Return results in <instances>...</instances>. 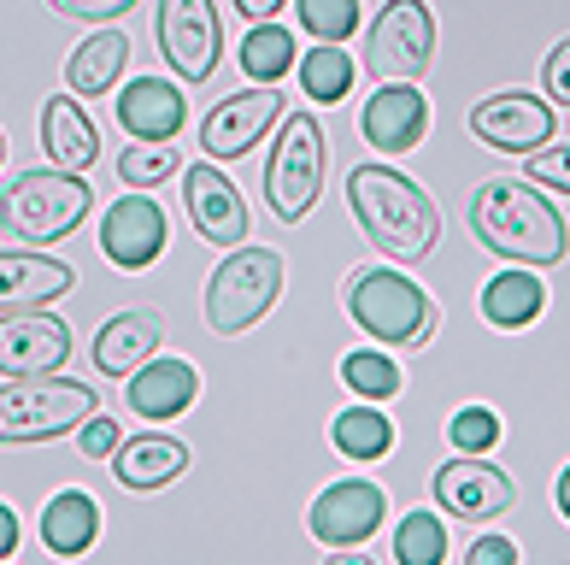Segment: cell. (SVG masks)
<instances>
[{"label":"cell","instance_id":"cell-15","mask_svg":"<svg viewBox=\"0 0 570 565\" xmlns=\"http://www.w3.org/2000/svg\"><path fill=\"white\" fill-rule=\"evenodd\" d=\"M271 124H283V95L277 89H242V95H224L200 124V148L206 159H242L253 142H265Z\"/></svg>","mask_w":570,"mask_h":565},{"label":"cell","instance_id":"cell-10","mask_svg":"<svg viewBox=\"0 0 570 565\" xmlns=\"http://www.w3.org/2000/svg\"><path fill=\"white\" fill-rule=\"evenodd\" d=\"M218 7L213 0H159V53L183 82L218 71Z\"/></svg>","mask_w":570,"mask_h":565},{"label":"cell","instance_id":"cell-44","mask_svg":"<svg viewBox=\"0 0 570 565\" xmlns=\"http://www.w3.org/2000/svg\"><path fill=\"white\" fill-rule=\"evenodd\" d=\"M0 159H7V136H0Z\"/></svg>","mask_w":570,"mask_h":565},{"label":"cell","instance_id":"cell-34","mask_svg":"<svg viewBox=\"0 0 570 565\" xmlns=\"http://www.w3.org/2000/svg\"><path fill=\"white\" fill-rule=\"evenodd\" d=\"M448 436H453L459 454H494V442H500V418H494L489 407H459L453 425H448Z\"/></svg>","mask_w":570,"mask_h":565},{"label":"cell","instance_id":"cell-20","mask_svg":"<svg viewBox=\"0 0 570 565\" xmlns=\"http://www.w3.org/2000/svg\"><path fill=\"white\" fill-rule=\"evenodd\" d=\"M118 124L136 142H171L188 124V100L171 77H136V82H124V95H118Z\"/></svg>","mask_w":570,"mask_h":565},{"label":"cell","instance_id":"cell-31","mask_svg":"<svg viewBox=\"0 0 570 565\" xmlns=\"http://www.w3.org/2000/svg\"><path fill=\"white\" fill-rule=\"evenodd\" d=\"M342 383L358 394V401H394L400 394V383H406V377H400V366L389 360V353H376V348H353L347 360H342Z\"/></svg>","mask_w":570,"mask_h":565},{"label":"cell","instance_id":"cell-30","mask_svg":"<svg viewBox=\"0 0 570 565\" xmlns=\"http://www.w3.org/2000/svg\"><path fill=\"white\" fill-rule=\"evenodd\" d=\"M448 559V518H435L430 507L406 513L394 525V565H441Z\"/></svg>","mask_w":570,"mask_h":565},{"label":"cell","instance_id":"cell-9","mask_svg":"<svg viewBox=\"0 0 570 565\" xmlns=\"http://www.w3.org/2000/svg\"><path fill=\"white\" fill-rule=\"evenodd\" d=\"M435 507L448 518H471V525H489V518L512 513V477H505L489 454H459L448 466H435Z\"/></svg>","mask_w":570,"mask_h":565},{"label":"cell","instance_id":"cell-45","mask_svg":"<svg viewBox=\"0 0 570 565\" xmlns=\"http://www.w3.org/2000/svg\"><path fill=\"white\" fill-rule=\"evenodd\" d=\"M0 565H7V559H0Z\"/></svg>","mask_w":570,"mask_h":565},{"label":"cell","instance_id":"cell-19","mask_svg":"<svg viewBox=\"0 0 570 565\" xmlns=\"http://www.w3.org/2000/svg\"><path fill=\"white\" fill-rule=\"evenodd\" d=\"M165 342V319L147 306H130V312H112L95 337V371L100 377H136L147 360L159 353Z\"/></svg>","mask_w":570,"mask_h":565},{"label":"cell","instance_id":"cell-38","mask_svg":"<svg viewBox=\"0 0 570 565\" xmlns=\"http://www.w3.org/2000/svg\"><path fill=\"white\" fill-rule=\"evenodd\" d=\"M53 12H66V18H89V25H107V18H124L136 7V0H48Z\"/></svg>","mask_w":570,"mask_h":565},{"label":"cell","instance_id":"cell-2","mask_svg":"<svg viewBox=\"0 0 570 565\" xmlns=\"http://www.w3.org/2000/svg\"><path fill=\"white\" fill-rule=\"evenodd\" d=\"M347 206H353L358 230H365L389 260L412 265V260L435 254V242H441L435 201L406 172H394V165H383V159L353 165V172H347Z\"/></svg>","mask_w":570,"mask_h":565},{"label":"cell","instance_id":"cell-12","mask_svg":"<svg viewBox=\"0 0 570 565\" xmlns=\"http://www.w3.org/2000/svg\"><path fill=\"white\" fill-rule=\"evenodd\" d=\"M165 242H171V224H165V206L154 195H118L107 213H100V254H107L118 271H147Z\"/></svg>","mask_w":570,"mask_h":565},{"label":"cell","instance_id":"cell-16","mask_svg":"<svg viewBox=\"0 0 570 565\" xmlns=\"http://www.w3.org/2000/svg\"><path fill=\"white\" fill-rule=\"evenodd\" d=\"M183 206H188V224H195L213 247H242L247 230H253L242 188L218 172V159L213 165H188L183 172Z\"/></svg>","mask_w":570,"mask_h":565},{"label":"cell","instance_id":"cell-6","mask_svg":"<svg viewBox=\"0 0 570 565\" xmlns=\"http://www.w3.org/2000/svg\"><path fill=\"white\" fill-rule=\"evenodd\" d=\"M283 277H288V265L277 247H253V242L229 247V260L206 283V330L213 337H242V330H253L277 306Z\"/></svg>","mask_w":570,"mask_h":565},{"label":"cell","instance_id":"cell-23","mask_svg":"<svg viewBox=\"0 0 570 565\" xmlns=\"http://www.w3.org/2000/svg\"><path fill=\"white\" fill-rule=\"evenodd\" d=\"M188 442H177V436H159V430H147V436H130L118 454H112V471H118V484L124 489H165V484H177V477L188 471Z\"/></svg>","mask_w":570,"mask_h":565},{"label":"cell","instance_id":"cell-39","mask_svg":"<svg viewBox=\"0 0 570 565\" xmlns=\"http://www.w3.org/2000/svg\"><path fill=\"white\" fill-rule=\"evenodd\" d=\"M541 82H547V95H553L559 107H570V36L559 41L553 53H547V66H541Z\"/></svg>","mask_w":570,"mask_h":565},{"label":"cell","instance_id":"cell-5","mask_svg":"<svg viewBox=\"0 0 570 565\" xmlns=\"http://www.w3.org/2000/svg\"><path fill=\"white\" fill-rule=\"evenodd\" d=\"M100 412L95 389L77 377H18L0 383V442L7 448H30V442H53L66 430H82V418Z\"/></svg>","mask_w":570,"mask_h":565},{"label":"cell","instance_id":"cell-25","mask_svg":"<svg viewBox=\"0 0 570 565\" xmlns=\"http://www.w3.org/2000/svg\"><path fill=\"white\" fill-rule=\"evenodd\" d=\"M100 518L107 513L95 507V495L59 489V495H48V507H41V542H48V554L77 559V554H89L100 542Z\"/></svg>","mask_w":570,"mask_h":565},{"label":"cell","instance_id":"cell-40","mask_svg":"<svg viewBox=\"0 0 570 565\" xmlns=\"http://www.w3.org/2000/svg\"><path fill=\"white\" fill-rule=\"evenodd\" d=\"M283 7H288V0H236V12L253 18V25H271V18H277Z\"/></svg>","mask_w":570,"mask_h":565},{"label":"cell","instance_id":"cell-43","mask_svg":"<svg viewBox=\"0 0 570 565\" xmlns=\"http://www.w3.org/2000/svg\"><path fill=\"white\" fill-rule=\"evenodd\" d=\"M553 500H559V513H564V525H570V466L559 471V484H553Z\"/></svg>","mask_w":570,"mask_h":565},{"label":"cell","instance_id":"cell-4","mask_svg":"<svg viewBox=\"0 0 570 565\" xmlns=\"http://www.w3.org/2000/svg\"><path fill=\"white\" fill-rule=\"evenodd\" d=\"M89 206L95 195L77 172H53V165L48 172H18L0 188V230L30 247H53L89 218Z\"/></svg>","mask_w":570,"mask_h":565},{"label":"cell","instance_id":"cell-24","mask_svg":"<svg viewBox=\"0 0 570 565\" xmlns=\"http://www.w3.org/2000/svg\"><path fill=\"white\" fill-rule=\"evenodd\" d=\"M547 306V283L535 277L530 265H512V271H494L476 295V312L489 319L494 330H530Z\"/></svg>","mask_w":570,"mask_h":565},{"label":"cell","instance_id":"cell-13","mask_svg":"<svg viewBox=\"0 0 570 565\" xmlns=\"http://www.w3.org/2000/svg\"><path fill=\"white\" fill-rule=\"evenodd\" d=\"M383 513H389V495L371 484V477H342V484H330L318 500H312V536L324 542V548H358L365 536L383 530Z\"/></svg>","mask_w":570,"mask_h":565},{"label":"cell","instance_id":"cell-8","mask_svg":"<svg viewBox=\"0 0 570 565\" xmlns=\"http://www.w3.org/2000/svg\"><path fill=\"white\" fill-rule=\"evenodd\" d=\"M435 59V18L424 0H389L365 36V66L376 82H412Z\"/></svg>","mask_w":570,"mask_h":565},{"label":"cell","instance_id":"cell-22","mask_svg":"<svg viewBox=\"0 0 570 565\" xmlns=\"http://www.w3.org/2000/svg\"><path fill=\"white\" fill-rule=\"evenodd\" d=\"M41 148H48V165L53 172H89L100 159V136L89 113L77 107V95H48V107H41Z\"/></svg>","mask_w":570,"mask_h":565},{"label":"cell","instance_id":"cell-17","mask_svg":"<svg viewBox=\"0 0 570 565\" xmlns=\"http://www.w3.org/2000/svg\"><path fill=\"white\" fill-rule=\"evenodd\" d=\"M430 130V100L412 89V82H376V95L358 113V136L371 142L376 154H412Z\"/></svg>","mask_w":570,"mask_h":565},{"label":"cell","instance_id":"cell-1","mask_svg":"<svg viewBox=\"0 0 570 565\" xmlns=\"http://www.w3.org/2000/svg\"><path fill=\"white\" fill-rule=\"evenodd\" d=\"M471 236L489 247V254L512 260V265H530L547 271L570 254V230L559 218V206L530 188L523 177H489L476 183L471 195Z\"/></svg>","mask_w":570,"mask_h":565},{"label":"cell","instance_id":"cell-27","mask_svg":"<svg viewBox=\"0 0 570 565\" xmlns=\"http://www.w3.org/2000/svg\"><path fill=\"white\" fill-rule=\"evenodd\" d=\"M330 442L342 459H353V466H371V459H389L394 425L383 418V407H347V412H335Z\"/></svg>","mask_w":570,"mask_h":565},{"label":"cell","instance_id":"cell-3","mask_svg":"<svg viewBox=\"0 0 570 565\" xmlns=\"http://www.w3.org/2000/svg\"><path fill=\"white\" fill-rule=\"evenodd\" d=\"M347 312L383 348H424L441 330V306L394 265H358L347 277Z\"/></svg>","mask_w":570,"mask_h":565},{"label":"cell","instance_id":"cell-21","mask_svg":"<svg viewBox=\"0 0 570 565\" xmlns=\"http://www.w3.org/2000/svg\"><path fill=\"white\" fill-rule=\"evenodd\" d=\"M77 289V271L48 254H0V312H36Z\"/></svg>","mask_w":570,"mask_h":565},{"label":"cell","instance_id":"cell-26","mask_svg":"<svg viewBox=\"0 0 570 565\" xmlns=\"http://www.w3.org/2000/svg\"><path fill=\"white\" fill-rule=\"evenodd\" d=\"M124 59H130V36L124 30H95L89 41H77L66 59V89L71 95H107L124 77Z\"/></svg>","mask_w":570,"mask_h":565},{"label":"cell","instance_id":"cell-14","mask_svg":"<svg viewBox=\"0 0 570 565\" xmlns=\"http://www.w3.org/2000/svg\"><path fill=\"white\" fill-rule=\"evenodd\" d=\"M71 360V324L53 312H0V377H48Z\"/></svg>","mask_w":570,"mask_h":565},{"label":"cell","instance_id":"cell-36","mask_svg":"<svg viewBox=\"0 0 570 565\" xmlns=\"http://www.w3.org/2000/svg\"><path fill=\"white\" fill-rule=\"evenodd\" d=\"M530 183H541V188H559V195H570V142H559V148H541V154H530Z\"/></svg>","mask_w":570,"mask_h":565},{"label":"cell","instance_id":"cell-18","mask_svg":"<svg viewBox=\"0 0 570 565\" xmlns=\"http://www.w3.org/2000/svg\"><path fill=\"white\" fill-rule=\"evenodd\" d=\"M124 401L147 425H165V418H183L200 401V371L188 360H147L136 377H124Z\"/></svg>","mask_w":570,"mask_h":565},{"label":"cell","instance_id":"cell-37","mask_svg":"<svg viewBox=\"0 0 570 565\" xmlns=\"http://www.w3.org/2000/svg\"><path fill=\"white\" fill-rule=\"evenodd\" d=\"M464 565H518V542L500 530H482L471 548H464Z\"/></svg>","mask_w":570,"mask_h":565},{"label":"cell","instance_id":"cell-29","mask_svg":"<svg viewBox=\"0 0 570 565\" xmlns=\"http://www.w3.org/2000/svg\"><path fill=\"white\" fill-rule=\"evenodd\" d=\"M294 66V36L283 25H253L242 36V71L259 82V89H277Z\"/></svg>","mask_w":570,"mask_h":565},{"label":"cell","instance_id":"cell-32","mask_svg":"<svg viewBox=\"0 0 570 565\" xmlns=\"http://www.w3.org/2000/svg\"><path fill=\"white\" fill-rule=\"evenodd\" d=\"M118 177L124 188H154L165 177H177V148L171 142H136V148L118 154Z\"/></svg>","mask_w":570,"mask_h":565},{"label":"cell","instance_id":"cell-28","mask_svg":"<svg viewBox=\"0 0 570 565\" xmlns=\"http://www.w3.org/2000/svg\"><path fill=\"white\" fill-rule=\"evenodd\" d=\"M353 77H358V66L347 59L342 41H318V48H306V59H301V89L318 100V107H342L353 95Z\"/></svg>","mask_w":570,"mask_h":565},{"label":"cell","instance_id":"cell-11","mask_svg":"<svg viewBox=\"0 0 570 565\" xmlns=\"http://www.w3.org/2000/svg\"><path fill=\"white\" fill-rule=\"evenodd\" d=\"M471 136L489 142L494 154H541V142H553V107L541 95H523V89H500L489 100L471 107Z\"/></svg>","mask_w":570,"mask_h":565},{"label":"cell","instance_id":"cell-7","mask_svg":"<svg viewBox=\"0 0 570 565\" xmlns=\"http://www.w3.org/2000/svg\"><path fill=\"white\" fill-rule=\"evenodd\" d=\"M324 195V124L312 113H283L277 148L265 159V201L283 224H301Z\"/></svg>","mask_w":570,"mask_h":565},{"label":"cell","instance_id":"cell-33","mask_svg":"<svg viewBox=\"0 0 570 565\" xmlns=\"http://www.w3.org/2000/svg\"><path fill=\"white\" fill-rule=\"evenodd\" d=\"M301 7V25L318 41H347L358 30V0H294Z\"/></svg>","mask_w":570,"mask_h":565},{"label":"cell","instance_id":"cell-41","mask_svg":"<svg viewBox=\"0 0 570 565\" xmlns=\"http://www.w3.org/2000/svg\"><path fill=\"white\" fill-rule=\"evenodd\" d=\"M18 554V513L0 500V559H12Z\"/></svg>","mask_w":570,"mask_h":565},{"label":"cell","instance_id":"cell-42","mask_svg":"<svg viewBox=\"0 0 570 565\" xmlns=\"http://www.w3.org/2000/svg\"><path fill=\"white\" fill-rule=\"evenodd\" d=\"M324 565H376V559H365L358 548H330V559Z\"/></svg>","mask_w":570,"mask_h":565},{"label":"cell","instance_id":"cell-35","mask_svg":"<svg viewBox=\"0 0 570 565\" xmlns=\"http://www.w3.org/2000/svg\"><path fill=\"white\" fill-rule=\"evenodd\" d=\"M77 448H82V459H112L124 448L118 418L112 412H89V418H82V430H77Z\"/></svg>","mask_w":570,"mask_h":565}]
</instances>
